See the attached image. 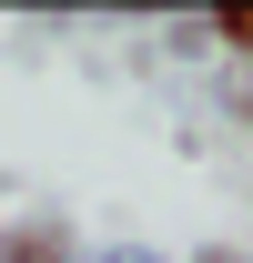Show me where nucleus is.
<instances>
[{"mask_svg": "<svg viewBox=\"0 0 253 263\" xmlns=\"http://www.w3.org/2000/svg\"><path fill=\"white\" fill-rule=\"evenodd\" d=\"M203 263H243V253H203Z\"/></svg>", "mask_w": 253, "mask_h": 263, "instance_id": "7ed1b4c3", "label": "nucleus"}, {"mask_svg": "<svg viewBox=\"0 0 253 263\" xmlns=\"http://www.w3.org/2000/svg\"><path fill=\"white\" fill-rule=\"evenodd\" d=\"M223 41H233V51H253V10H223Z\"/></svg>", "mask_w": 253, "mask_h": 263, "instance_id": "f03ea898", "label": "nucleus"}, {"mask_svg": "<svg viewBox=\"0 0 253 263\" xmlns=\"http://www.w3.org/2000/svg\"><path fill=\"white\" fill-rule=\"evenodd\" d=\"M10 263H61V233H51V223H31L21 243H10Z\"/></svg>", "mask_w": 253, "mask_h": 263, "instance_id": "f257e3e1", "label": "nucleus"}]
</instances>
